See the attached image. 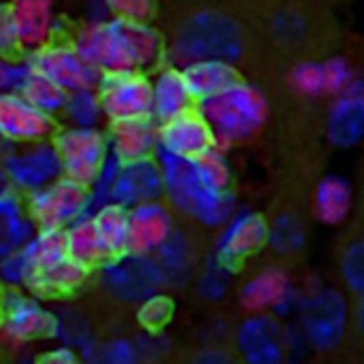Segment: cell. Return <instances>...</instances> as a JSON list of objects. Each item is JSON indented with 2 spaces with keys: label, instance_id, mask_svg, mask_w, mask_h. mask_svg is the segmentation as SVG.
Returning a JSON list of instances; mask_svg holds the SVG:
<instances>
[{
  "label": "cell",
  "instance_id": "obj_1",
  "mask_svg": "<svg viewBox=\"0 0 364 364\" xmlns=\"http://www.w3.org/2000/svg\"><path fill=\"white\" fill-rule=\"evenodd\" d=\"M166 62H224L258 90H279L288 81L282 62L256 34L235 0H181L166 23Z\"/></svg>",
  "mask_w": 364,
  "mask_h": 364
},
{
  "label": "cell",
  "instance_id": "obj_2",
  "mask_svg": "<svg viewBox=\"0 0 364 364\" xmlns=\"http://www.w3.org/2000/svg\"><path fill=\"white\" fill-rule=\"evenodd\" d=\"M235 4L290 68L326 62L343 45L333 0H235Z\"/></svg>",
  "mask_w": 364,
  "mask_h": 364
},
{
  "label": "cell",
  "instance_id": "obj_3",
  "mask_svg": "<svg viewBox=\"0 0 364 364\" xmlns=\"http://www.w3.org/2000/svg\"><path fill=\"white\" fill-rule=\"evenodd\" d=\"M320 154L314 145L294 147L279 166L273 194L267 207V247L273 264L299 267L309 250L314 194L320 183Z\"/></svg>",
  "mask_w": 364,
  "mask_h": 364
},
{
  "label": "cell",
  "instance_id": "obj_4",
  "mask_svg": "<svg viewBox=\"0 0 364 364\" xmlns=\"http://www.w3.org/2000/svg\"><path fill=\"white\" fill-rule=\"evenodd\" d=\"M218 143H243L258 134L267 122V98L256 85L241 81L230 90L198 102Z\"/></svg>",
  "mask_w": 364,
  "mask_h": 364
},
{
  "label": "cell",
  "instance_id": "obj_5",
  "mask_svg": "<svg viewBox=\"0 0 364 364\" xmlns=\"http://www.w3.org/2000/svg\"><path fill=\"white\" fill-rule=\"evenodd\" d=\"M51 145L58 154L62 175L90 190L98 183L107 162L111 160L107 132L96 126L58 128L51 136Z\"/></svg>",
  "mask_w": 364,
  "mask_h": 364
},
{
  "label": "cell",
  "instance_id": "obj_6",
  "mask_svg": "<svg viewBox=\"0 0 364 364\" xmlns=\"http://www.w3.org/2000/svg\"><path fill=\"white\" fill-rule=\"evenodd\" d=\"M160 166L164 175V192L183 215L200 224H220L228 215V194H218L205 188L194 175L192 162L162 154Z\"/></svg>",
  "mask_w": 364,
  "mask_h": 364
},
{
  "label": "cell",
  "instance_id": "obj_7",
  "mask_svg": "<svg viewBox=\"0 0 364 364\" xmlns=\"http://www.w3.org/2000/svg\"><path fill=\"white\" fill-rule=\"evenodd\" d=\"M90 200V188L62 175L49 186L28 194L26 213L36 230H66L81 220Z\"/></svg>",
  "mask_w": 364,
  "mask_h": 364
},
{
  "label": "cell",
  "instance_id": "obj_8",
  "mask_svg": "<svg viewBox=\"0 0 364 364\" xmlns=\"http://www.w3.org/2000/svg\"><path fill=\"white\" fill-rule=\"evenodd\" d=\"M70 43L98 75L136 70L124 28L115 19L83 23Z\"/></svg>",
  "mask_w": 364,
  "mask_h": 364
},
{
  "label": "cell",
  "instance_id": "obj_9",
  "mask_svg": "<svg viewBox=\"0 0 364 364\" xmlns=\"http://www.w3.org/2000/svg\"><path fill=\"white\" fill-rule=\"evenodd\" d=\"M96 96L107 122L151 117V75L147 73L128 70L100 75Z\"/></svg>",
  "mask_w": 364,
  "mask_h": 364
},
{
  "label": "cell",
  "instance_id": "obj_10",
  "mask_svg": "<svg viewBox=\"0 0 364 364\" xmlns=\"http://www.w3.org/2000/svg\"><path fill=\"white\" fill-rule=\"evenodd\" d=\"M26 62L30 70L43 75L66 94L96 90L100 79V75L79 55L70 41H51L49 45L28 53Z\"/></svg>",
  "mask_w": 364,
  "mask_h": 364
},
{
  "label": "cell",
  "instance_id": "obj_11",
  "mask_svg": "<svg viewBox=\"0 0 364 364\" xmlns=\"http://www.w3.org/2000/svg\"><path fill=\"white\" fill-rule=\"evenodd\" d=\"M4 173L9 177L11 188L23 192H36L58 177H62L58 154L51 141L32 143V145H15L2 160Z\"/></svg>",
  "mask_w": 364,
  "mask_h": 364
},
{
  "label": "cell",
  "instance_id": "obj_12",
  "mask_svg": "<svg viewBox=\"0 0 364 364\" xmlns=\"http://www.w3.org/2000/svg\"><path fill=\"white\" fill-rule=\"evenodd\" d=\"M58 119L30 105L23 96L0 94V141L9 145H32L51 141Z\"/></svg>",
  "mask_w": 364,
  "mask_h": 364
},
{
  "label": "cell",
  "instance_id": "obj_13",
  "mask_svg": "<svg viewBox=\"0 0 364 364\" xmlns=\"http://www.w3.org/2000/svg\"><path fill=\"white\" fill-rule=\"evenodd\" d=\"M158 147L166 156L192 162L215 149L218 141L209 122L196 107L164 124H158Z\"/></svg>",
  "mask_w": 364,
  "mask_h": 364
},
{
  "label": "cell",
  "instance_id": "obj_14",
  "mask_svg": "<svg viewBox=\"0 0 364 364\" xmlns=\"http://www.w3.org/2000/svg\"><path fill=\"white\" fill-rule=\"evenodd\" d=\"M245 364H286L288 339L284 324L267 314H252L237 333L235 346Z\"/></svg>",
  "mask_w": 364,
  "mask_h": 364
},
{
  "label": "cell",
  "instance_id": "obj_15",
  "mask_svg": "<svg viewBox=\"0 0 364 364\" xmlns=\"http://www.w3.org/2000/svg\"><path fill=\"white\" fill-rule=\"evenodd\" d=\"M303 320L316 350L339 354L348 324V299L333 290H322L307 301Z\"/></svg>",
  "mask_w": 364,
  "mask_h": 364
},
{
  "label": "cell",
  "instance_id": "obj_16",
  "mask_svg": "<svg viewBox=\"0 0 364 364\" xmlns=\"http://www.w3.org/2000/svg\"><path fill=\"white\" fill-rule=\"evenodd\" d=\"M0 307H2L0 331L15 343L51 339L58 333L55 316H51L32 299H26L17 292H9L6 299H0Z\"/></svg>",
  "mask_w": 364,
  "mask_h": 364
},
{
  "label": "cell",
  "instance_id": "obj_17",
  "mask_svg": "<svg viewBox=\"0 0 364 364\" xmlns=\"http://www.w3.org/2000/svg\"><path fill=\"white\" fill-rule=\"evenodd\" d=\"M175 222L171 211L160 200L141 203L128 209V256H147L158 252L171 232Z\"/></svg>",
  "mask_w": 364,
  "mask_h": 364
},
{
  "label": "cell",
  "instance_id": "obj_18",
  "mask_svg": "<svg viewBox=\"0 0 364 364\" xmlns=\"http://www.w3.org/2000/svg\"><path fill=\"white\" fill-rule=\"evenodd\" d=\"M109 151L117 164H134L156 158L158 124L151 117L109 122L107 128Z\"/></svg>",
  "mask_w": 364,
  "mask_h": 364
},
{
  "label": "cell",
  "instance_id": "obj_19",
  "mask_svg": "<svg viewBox=\"0 0 364 364\" xmlns=\"http://www.w3.org/2000/svg\"><path fill=\"white\" fill-rule=\"evenodd\" d=\"M109 192L113 203L124 207L158 200L164 194V175L160 162L151 158L134 164H119Z\"/></svg>",
  "mask_w": 364,
  "mask_h": 364
},
{
  "label": "cell",
  "instance_id": "obj_20",
  "mask_svg": "<svg viewBox=\"0 0 364 364\" xmlns=\"http://www.w3.org/2000/svg\"><path fill=\"white\" fill-rule=\"evenodd\" d=\"M21 51L28 55L55 41L53 0H9L6 2Z\"/></svg>",
  "mask_w": 364,
  "mask_h": 364
},
{
  "label": "cell",
  "instance_id": "obj_21",
  "mask_svg": "<svg viewBox=\"0 0 364 364\" xmlns=\"http://www.w3.org/2000/svg\"><path fill=\"white\" fill-rule=\"evenodd\" d=\"M335 277L343 290V296H364V224L354 220L339 237L333 250Z\"/></svg>",
  "mask_w": 364,
  "mask_h": 364
},
{
  "label": "cell",
  "instance_id": "obj_22",
  "mask_svg": "<svg viewBox=\"0 0 364 364\" xmlns=\"http://www.w3.org/2000/svg\"><path fill=\"white\" fill-rule=\"evenodd\" d=\"M151 117L156 124H164L186 111L198 107L196 98L192 96L186 77L179 66L164 64L151 77Z\"/></svg>",
  "mask_w": 364,
  "mask_h": 364
},
{
  "label": "cell",
  "instance_id": "obj_23",
  "mask_svg": "<svg viewBox=\"0 0 364 364\" xmlns=\"http://www.w3.org/2000/svg\"><path fill=\"white\" fill-rule=\"evenodd\" d=\"M107 267L111 288L128 301H143L156 294L164 282L160 264L145 260V256H126Z\"/></svg>",
  "mask_w": 364,
  "mask_h": 364
},
{
  "label": "cell",
  "instance_id": "obj_24",
  "mask_svg": "<svg viewBox=\"0 0 364 364\" xmlns=\"http://www.w3.org/2000/svg\"><path fill=\"white\" fill-rule=\"evenodd\" d=\"M160 252V269L164 277L173 279H190L203 260V239L198 232L175 228Z\"/></svg>",
  "mask_w": 364,
  "mask_h": 364
},
{
  "label": "cell",
  "instance_id": "obj_25",
  "mask_svg": "<svg viewBox=\"0 0 364 364\" xmlns=\"http://www.w3.org/2000/svg\"><path fill=\"white\" fill-rule=\"evenodd\" d=\"M87 271L75 264L68 256L45 269L30 271L26 275L28 288L41 299H64L75 294L87 279Z\"/></svg>",
  "mask_w": 364,
  "mask_h": 364
},
{
  "label": "cell",
  "instance_id": "obj_26",
  "mask_svg": "<svg viewBox=\"0 0 364 364\" xmlns=\"http://www.w3.org/2000/svg\"><path fill=\"white\" fill-rule=\"evenodd\" d=\"M122 23V21H119ZM136 70L154 75L166 62V38L164 32L154 23H122Z\"/></svg>",
  "mask_w": 364,
  "mask_h": 364
},
{
  "label": "cell",
  "instance_id": "obj_27",
  "mask_svg": "<svg viewBox=\"0 0 364 364\" xmlns=\"http://www.w3.org/2000/svg\"><path fill=\"white\" fill-rule=\"evenodd\" d=\"M181 73L196 102L209 100L230 90L232 85L245 81L239 75V70H235L230 64H224V62H194V64L183 66Z\"/></svg>",
  "mask_w": 364,
  "mask_h": 364
},
{
  "label": "cell",
  "instance_id": "obj_28",
  "mask_svg": "<svg viewBox=\"0 0 364 364\" xmlns=\"http://www.w3.org/2000/svg\"><path fill=\"white\" fill-rule=\"evenodd\" d=\"M66 237V256L79 264L81 269H85L87 273H92L94 269L107 267L111 264V258L96 232L94 220H77L75 224H70L64 230Z\"/></svg>",
  "mask_w": 364,
  "mask_h": 364
},
{
  "label": "cell",
  "instance_id": "obj_29",
  "mask_svg": "<svg viewBox=\"0 0 364 364\" xmlns=\"http://www.w3.org/2000/svg\"><path fill=\"white\" fill-rule=\"evenodd\" d=\"M267 247V224L262 215L241 218L226 235L222 245V258L226 264L245 260L247 256Z\"/></svg>",
  "mask_w": 364,
  "mask_h": 364
},
{
  "label": "cell",
  "instance_id": "obj_30",
  "mask_svg": "<svg viewBox=\"0 0 364 364\" xmlns=\"http://www.w3.org/2000/svg\"><path fill=\"white\" fill-rule=\"evenodd\" d=\"M92 220L111 262L126 258L128 256V207L119 203H109L100 207Z\"/></svg>",
  "mask_w": 364,
  "mask_h": 364
},
{
  "label": "cell",
  "instance_id": "obj_31",
  "mask_svg": "<svg viewBox=\"0 0 364 364\" xmlns=\"http://www.w3.org/2000/svg\"><path fill=\"white\" fill-rule=\"evenodd\" d=\"M286 294V269L277 264H269L267 269L258 271L241 292V301L252 311H262Z\"/></svg>",
  "mask_w": 364,
  "mask_h": 364
},
{
  "label": "cell",
  "instance_id": "obj_32",
  "mask_svg": "<svg viewBox=\"0 0 364 364\" xmlns=\"http://www.w3.org/2000/svg\"><path fill=\"white\" fill-rule=\"evenodd\" d=\"M17 94L23 96L30 105H34L36 109H41L43 113H47V115H51L55 119L62 117V113L66 109V102H68V96H70L62 87H58L55 83H51L49 79H45L43 75H38L34 70H28V75L21 81Z\"/></svg>",
  "mask_w": 364,
  "mask_h": 364
},
{
  "label": "cell",
  "instance_id": "obj_33",
  "mask_svg": "<svg viewBox=\"0 0 364 364\" xmlns=\"http://www.w3.org/2000/svg\"><path fill=\"white\" fill-rule=\"evenodd\" d=\"M350 192L343 181H320L314 194V215L324 222H339L348 215Z\"/></svg>",
  "mask_w": 364,
  "mask_h": 364
},
{
  "label": "cell",
  "instance_id": "obj_34",
  "mask_svg": "<svg viewBox=\"0 0 364 364\" xmlns=\"http://www.w3.org/2000/svg\"><path fill=\"white\" fill-rule=\"evenodd\" d=\"M339 356L341 364H364V296L348 301V324Z\"/></svg>",
  "mask_w": 364,
  "mask_h": 364
},
{
  "label": "cell",
  "instance_id": "obj_35",
  "mask_svg": "<svg viewBox=\"0 0 364 364\" xmlns=\"http://www.w3.org/2000/svg\"><path fill=\"white\" fill-rule=\"evenodd\" d=\"M166 364H245L239 350L228 343H203L175 352Z\"/></svg>",
  "mask_w": 364,
  "mask_h": 364
},
{
  "label": "cell",
  "instance_id": "obj_36",
  "mask_svg": "<svg viewBox=\"0 0 364 364\" xmlns=\"http://www.w3.org/2000/svg\"><path fill=\"white\" fill-rule=\"evenodd\" d=\"M192 168L205 188H209L211 192H218V194H228L230 168H228L226 160L222 158V154L218 151V147L203 154L200 158L192 160Z\"/></svg>",
  "mask_w": 364,
  "mask_h": 364
},
{
  "label": "cell",
  "instance_id": "obj_37",
  "mask_svg": "<svg viewBox=\"0 0 364 364\" xmlns=\"http://www.w3.org/2000/svg\"><path fill=\"white\" fill-rule=\"evenodd\" d=\"M173 314H175V303L166 294H151L143 299L136 311V322L143 331L156 335V333H162L171 324Z\"/></svg>",
  "mask_w": 364,
  "mask_h": 364
},
{
  "label": "cell",
  "instance_id": "obj_38",
  "mask_svg": "<svg viewBox=\"0 0 364 364\" xmlns=\"http://www.w3.org/2000/svg\"><path fill=\"white\" fill-rule=\"evenodd\" d=\"M107 13L122 23H154L160 0H102Z\"/></svg>",
  "mask_w": 364,
  "mask_h": 364
},
{
  "label": "cell",
  "instance_id": "obj_39",
  "mask_svg": "<svg viewBox=\"0 0 364 364\" xmlns=\"http://www.w3.org/2000/svg\"><path fill=\"white\" fill-rule=\"evenodd\" d=\"M62 117H66L70 122V126L94 128L96 122H98V117H102V109H100L96 90L70 94Z\"/></svg>",
  "mask_w": 364,
  "mask_h": 364
},
{
  "label": "cell",
  "instance_id": "obj_40",
  "mask_svg": "<svg viewBox=\"0 0 364 364\" xmlns=\"http://www.w3.org/2000/svg\"><path fill=\"white\" fill-rule=\"evenodd\" d=\"M21 45L6 4H0V60H17L21 55Z\"/></svg>",
  "mask_w": 364,
  "mask_h": 364
},
{
  "label": "cell",
  "instance_id": "obj_41",
  "mask_svg": "<svg viewBox=\"0 0 364 364\" xmlns=\"http://www.w3.org/2000/svg\"><path fill=\"white\" fill-rule=\"evenodd\" d=\"M28 62L0 60V94H15L28 75Z\"/></svg>",
  "mask_w": 364,
  "mask_h": 364
},
{
  "label": "cell",
  "instance_id": "obj_42",
  "mask_svg": "<svg viewBox=\"0 0 364 364\" xmlns=\"http://www.w3.org/2000/svg\"><path fill=\"white\" fill-rule=\"evenodd\" d=\"M34 364H81V358L70 348H55L38 354Z\"/></svg>",
  "mask_w": 364,
  "mask_h": 364
},
{
  "label": "cell",
  "instance_id": "obj_43",
  "mask_svg": "<svg viewBox=\"0 0 364 364\" xmlns=\"http://www.w3.org/2000/svg\"><path fill=\"white\" fill-rule=\"evenodd\" d=\"M354 220H358V222L364 224V162L363 168H360V181H358V213H356Z\"/></svg>",
  "mask_w": 364,
  "mask_h": 364
},
{
  "label": "cell",
  "instance_id": "obj_44",
  "mask_svg": "<svg viewBox=\"0 0 364 364\" xmlns=\"http://www.w3.org/2000/svg\"><path fill=\"white\" fill-rule=\"evenodd\" d=\"M6 190H11V183H9V177H6L4 166H2V162H0V194H4Z\"/></svg>",
  "mask_w": 364,
  "mask_h": 364
},
{
  "label": "cell",
  "instance_id": "obj_45",
  "mask_svg": "<svg viewBox=\"0 0 364 364\" xmlns=\"http://www.w3.org/2000/svg\"><path fill=\"white\" fill-rule=\"evenodd\" d=\"M147 364H166V360H160V363H147Z\"/></svg>",
  "mask_w": 364,
  "mask_h": 364
},
{
  "label": "cell",
  "instance_id": "obj_46",
  "mask_svg": "<svg viewBox=\"0 0 364 364\" xmlns=\"http://www.w3.org/2000/svg\"><path fill=\"white\" fill-rule=\"evenodd\" d=\"M0 322H2V307H0Z\"/></svg>",
  "mask_w": 364,
  "mask_h": 364
},
{
  "label": "cell",
  "instance_id": "obj_47",
  "mask_svg": "<svg viewBox=\"0 0 364 364\" xmlns=\"http://www.w3.org/2000/svg\"><path fill=\"white\" fill-rule=\"evenodd\" d=\"M0 364H6V363H4V358H0Z\"/></svg>",
  "mask_w": 364,
  "mask_h": 364
}]
</instances>
